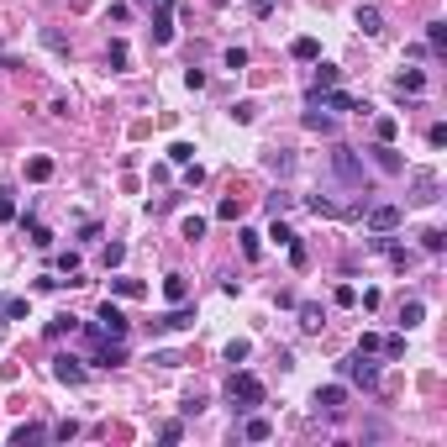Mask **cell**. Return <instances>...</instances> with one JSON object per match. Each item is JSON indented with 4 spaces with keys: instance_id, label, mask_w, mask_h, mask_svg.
Listing matches in <instances>:
<instances>
[{
    "instance_id": "18",
    "label": "cell",
    "mask_w": 447,
    "mask_h": 447,
    "mask_svg": "<svg viewBox=\"0 0 447 447\" xmlns=\"http://www.w3.org/2000/svg\"><path fill=\"white\" fill-rule=\"evenodd\" d=\"M416 201H421V205L442 201V195H437V174H416Z\"/></svg>"
},
{
    "instance_id": "12",
    "label": "cell",
    "mask_w": 447,
    "mask_h": 447,
    "mask_svg": "<svg viewBox=\"0 0 447 447\" xmlns=\"http://www.w3.org/2000/svg\"><path fill=\"white\" fill-rule=\"evenodd\" d=\"M306 127H311V132H321V137H331V132H337V116H327V111H321L316 100H311V111H306Z\"/></svg>"
},
{
    "instance_id": "31",
    "label": "cell",
    "mask_w": 447,
    "mask_h": 447,
    "mask_svg": "<svg viewBox=\"0 0 447 447\" xmlns=\"http://www.w3.org/2000/svg\"><path fill=\"white\" fill-rule=\"evenodd\" d=\"M22 221H26V232H32V242H37V247H53V232H47L42 221H32V216H22Z\"/></svg>"
},
{
    "instance_id": "4",
    "label": "cell",
    "mask_w": 447,
    "mask_h": 447,
    "mask_svg": "<svg viewBox=\"0 0 447 447\" xmlns=\"http://www.w3.org/2000/svg\"><path fill=\"white\" fill-rule=\"evenodd\" d=\"M195 327V306H189V300H179L174 311H164V316L153 321V337H164V331H189Z\"/></svg>"
},
{
    "instance_id": "50",
    "label": "cell",
    "mask_w": 447,
    "mask_h": 447,
    "mask_svg": "<svg viewBox=\"0 0 447 447\" xmlns=\"http://www.w3.org/2000/svg\"><path fill=\"white\" fill-rule=\"evenodd\" d=\"M179 411H185V416H201V411H205V395H189V400L179 405Z\"/></svg>"
},
{
    "instance_id": "6",
    "label": "cell",
    "mask_w": 447,
    "mask_h": 447,
    "mask_svg": "<svg viewBox=\"0 0 447 447\" xmlns=\"http://www.w3.org/2000/svg\"><path fill=\"white\" fill-rule=\"evenodd\" d=\"M311 100H316L321 111H368L363 100H353V95H347V90H337V84H331V90H321V95H311Z\"/></svg>"
},
{
    "instance_id": "17",
    "label": "cell",
    "mask_w": 447,
    "mask_h": 447,
    "mask_svg": "<svg viewBox=\"0 0 447 447\" xmlns=\"http://www.w3.org/2000/svg\"><path fill=\"white\" fill-rule=\"evenodd\" d=\"M374 164L384 168V174H400V168H405V164H400V153H395L389 142H379V148H374Z\"/></svg>"
},
{
    "instance_id": "26",
    "label": "cell",
    "mask_w": 447,
    "mask_h": 447,
    "mask_svg": "<svg viewBox=\"0 0 447 447\" xmlns=\"http://www.w3.org/2000/svg\"><path fill=\"white\" fill-rule=\"evenodd\" d=\"M426 47H432V53H447V22H432V26H426Z\"/></svg>"
},
{
    "instance_id": "22",
    "label": "cell",
    "mask_w": 447,
    "mask_h": 447,
    "mask_svg": "<svg viewBox=\"0 0 447 447\" xmlns=\"http://www.w3.org/2000/svg\"><path fill=\"white\" fill-rule=\"evenodd\" d=\"M47 432H53V426H16L11 442H16V447H26V442H47Z\"/></svg>"
},
{
    "instance_id": "10",
    "label": "cell",
    "mask_w": 447,
    "mask_h": 447,
    "mask_svg": "<svg viewBox=\"0 0 447 447\" xmlns=\"http://www.w3.org/2000/svg\"><path fill=\"white\" fill-rule=\"evenodd\" d=\"M316 405H321L327 416H337L342 405H347V384H327V389H316Z\"/></svg>"
},
{
    "instance_id": "2",
    "label": "cell",
    "mask_w": 447,
    "mask_h": 447,
    "mask_svg": "<svg viewBox=\"0 0 447 447\" xmlns=\"http://www.w3.org/2000/svg\"><path fill=\"white\" fill-rule=\"evenodd\" d=\"M331 168H337V179L347 189H368V168H363V158H358L353 148H331Z\"/></svg>"
},
{
    "instance_id": "51",
    "label": "cell",
    "mask_w": 447,
    "mask_h": 447,
    "mask_svg": "<svg viewBox=\"0 0 447 447\" xmlns=\"http://www.w3.org/2000/svg\"><path fill=\"white\" fill-rule=\"evenodd\" d=\"M185 185H205V168L201 164H185Z\"/></svg>"
},
{
    "instance_id": "5",
    "label": "cell",
    "mask_w": 447,
    "mask_h": 447,
    "mask_svg": "<svg viewBox=\"0 0 447 447\" xmlns=\"http://www.w3.org/2000/svg\"><path fill=\"white\" fill-rule=\"evenodd\" d=\"M400 205H363V221H368V232H395L400 226Z\"/></svg>"
},
{
    "instance_id": "9",
    "label": "cell",
    "mask_w": 447,
    "mask_h": 447,
    "mask_svg": "<svg viewBox=\"0 0 447 447\" xmlns=\"http://www.w3.org/2000/svg\"><path fill=\"white\" fill-rule=\"evenodd\" d=\"M53 379H58V384H84V368H79V358L58 353V358H53Z\"/></svg>"
},
{
    "instance_id": "38",
    "label": "cell",
    "mask_w": 447,
    "mask_h": 447,
    "mask_svg": "<svg viewBox=\"0 0 447 447\" xmlns=\"http://www.w3.org/2000/svg\"><path fill=\"white\" fill-rule=\"evenodd\" d=\"M47 437H53V442H69V437H79V421H58Z\"/></svg>"
},
{
    "instance_id": "23",
    "label": "cell",
    "mask_w": 447,
    "mask_h": 447,
    "mask_svg": "<svg viewBox=\"0 0 447 447\" xmlns=\"http://www.w3.org/2000/svg\"><path fill=\"white\" fill-rule=\"evenodd\" d=\"M242 437H247V442H269V437H274V426L263 421V416H253V421L242 426Z\"/></svg>"
},
{
    "instance_id": "1",
    "label": "cell",
    "mask_w": 447,
    "mask_h": 447,
    "mask_svg": "<svg viewBox=\"0 0 447 447\" xmlns=\"http://www.w3.org/2000/svg\"><path fill=\"white\" fill-rule=\"evenodd\" d=\"M226 400H232V411H253V405H263V379L258 374H232V379H226Z\"/></svg>"
},
{
    "instance_id": "45",
    "label": "cell",
    "mask_w": 447,
    "mask_h": 447,
    "mask_svg": "<svg viewBox=\"0 0 447 447\" xmlns=\"http://www.w3.org/2000/svg\"><path fill=\"white\" fill-rule=\"evenodd\" d=\"M216 216H221V221H237V216H242V205H237V201H221V205H216Z\"/></svg>"
},
{
    "instance_id": "3",
    "label": "cell",
    "mask_w": 447,
    "mask_h": 447,
    "mask_svg": "<svg viewBox=\"0 0 447 447\" xmlns=\"http://www.w3.org/2000/svg\"><path fill=\"white\" fill-rule=\"evenodd\" d=\"M337 374L347 379V384H363V389H374V384H379V363H374V353H353V358H342Z\"/></svg>"
},
{
    "instance_id": "16",
    "label": "cell",
    "mask_w": 447,
    "mask_h": 447,
    "mask_svg": "<svg viewBox=\"0 0 447 447\" xmlns=\"http://www.w3.org/2000/svg\"><path fill=\"white\" fill-rule=\"evenodd\" d=\"M316 63H321V58H316ZM331 84H342V69H331V63H321V69H316V79H311V95L331 90Z\"/></svg>"
},
{
    "instance_id": "44",
    "label": "cell",
    "mask_w": 447,
    "mask_h": 447,
    "mask_svg": "<svg viewBox=\"0 0 447 447\" xmlns=\"http://www.w3.org/2000/svg\"><path fill=\"white\" fill-rule=\"evenodd\" d=\"M179 437H185V426H179V421H168V426H158V442H179Z\"/></svg>"
},
{
    "instance_id": "15",
    "label": "cell",
    "mask_w": 447,
    "mask_h": 447,
    "mask_svg": "<svg viewBox=\"0 0 447 447\" xmlns=\"http://www.w3.org/2000/svg\"><path fill=\"white\" fill-rule=\"evenodd\" d=\"M395 90H400V95H421V90H426V74H421V69L395 74Z\"/></svg>"
},
{
    "instance_id": "29",
    "label": "cell",
    "mask_w": 447,
    "mask_h": 447,
    "mask_svg": "<svg viewBox=\"0 0 447 447\" xmlns=\"http://www.w3.org/2000/svg\"><path fill=\"white\" fill-rule=\"evenodd\" d=\"M79 327L74 316H58V321H47V342H58V337H69V331Z\"/></svg>"
},
{
    "instance_id": "49",
    "label": "cell",
    "mask_w": 447,
    "mask_h": 447,
    "mask_svg": "<svg viewBox=\"0 0 447 447\" xmlns=\"http://www.w3.org/2000/svg\"><path fill=\"white\" fill-rule=\"evenodd\" d=\"M379 347H384V358H400L405 353V337H389V342H379Z\"/></svg>"
},
{
    "instance_id": "33",
    "label": "cell",
    "mask_w": 447,
    "mask_h": 447,
    "mask_svg": "<svg viewBox=\"0 0 447 447\" xmlns=\"http://www.w3.org/2000/svg\"><path fill=\"white\" fill-rule=\"evenodd\" d=\"M384 253L395 258V269H411V263H416V253H411V247H400V242H389Z\"/></svg>"
},
{
    "instance_id": "34",
    "label": "cell",
    "mask_w": 447,
    "mask_h": 447,
    "mask_svg": "<svg viewBox=\"0 0 447 447\" xmlns=\"http://www.w3.org/2000/svg\"><path fill=\"white\" fill-rule=\"evenodd\" d=\"M253 116H258V106H253V100H237V106H232V121H237V127H247Z\"/></svg>"
},
{
    "instance_id": "47",
    "label": "cell",
    "mask_w": 447,
    "mask_h": 447,
    "mask_svg": "<svg viewBox=\"0 0 447 447\" xmlns=\"http://www.w3.org/2000/svg\"><path fill=\"white\" fill-rule=\"evenodd\" d=\"M16 216V201H11V189H0V221H11Z\"/></svg>"
},
{
    "instance_id": "32",
    "label": "cell",
    "mask_w": 447,
    "mask_h": 447,
    "mask_svg": "<svg viewBox=\"0 0 447 447\" xmlns=\"http://www.w3.org/2000/svg\"><path fill=\"white\" fill-rule=\"evenodd\" d=\"M306 205H311L316 216H342V205H337V201H327V195H311Z\"/></svg>"
},
{
    "instance_id": "30",
    "label": "cell",
    "mask_w": 447,
    "mask_h": 447,
    "mask_svg": "<svg viewBox=\"0 0 447 447\" xmlns=\"http://www.w3.org/2000/svg\"><path fill=\"white\" fill-rule=\"evenodd\" d=\"M121 258H127V242H106V253H100V263H106V269H121Z\"/></svg>"
},
{
    "instance_id": "48",
    "label": "cell",
    "mask_w": 447,
    "mask_h": 447,
    "mask_svg": "<svg viewBox=\"0 0 447 447\" xmlns=\"http://www.w3.org/2000/svg\"><path fill=\"white\" fill-rule=\"evenodd\" d=\"M226 69H247V53H242V47H226Z\"/></svg>"
},
{
    "instance_id": "11",
    "label": "cell",
    "mask_w": 447,
    "mask_h": 447,
    "mask_svg": "<svg viewBox=\"0 0 447 447\" xmlns=\"http://www.w3.org/2000/svg\"><path fill=\"white\" fill-rule=\"evenodd\" d=\"M353 22L363 26V37H379V32H384V16H379V6H358Z\"/></svg>"
},
{
    "instance_id": "27",
    "label": "cell",
    "mask_w": 447,
    "mask_h": 447,
    "mask_svg": "<svg viewBox=\"0 0 447 447\" xmlns=\"http://www.w3.org/2000/svg\"><path fill=\"white\" fill-rule=\"evenodd\" d=\"M395 132H400V121H395V116H374V137L379 142H395Z\"/></svg>"
},
{
    "instance_id": "20",
    "label": "cell",
    "mask_w": 447,
    "mask_h": 447,
    "mask_svg": "<svg viewBox=\"0 0 447 447\" xmlns=\"http://www.w3.org/2000/svg\"><path fill=\"white\" fill-rule=\"evenodd\" d=\"M111 295H121V300H142L148 284H142V279H111Z\"/></svg>"
},
{
    "instance_id": "53",
    "label": "cell",
    "mask_w": 447,
    "mask_h": 447,
    "mask_svg": "<svg viewBox=\"0 0 447 447\" xmlns=\"http://www.w3.org/2000/svg\"><path fill=\"white\" fill-rule=\"evenodd\" d=\"M253 11H258V16H269V11H274V0H253Z\"/></svg>"
},
{
    "instance_id": "40",
    "label": "cell",
    "mask_w": 447,
    "mask_h": 447,
    "mask_svg": "<svg viewBox=\"0 0 447 447\" xmlns=\"http://www.w3.org/2000/svg\"><path fill=\"white\" fill-rule=\"evenodd\" d=\"M247 353H253V347H247V342L242 337H237V342H226V363H242V358Z\"/></svg>"
},
{
    "instance_id": "46",
    "label": "cell",
    "mask_w": 447,
    "mask_h": 447,
    "mask_svg": "<svg viewBox=\"0 0 447 447\" xmlns=\"http://www.w3.org/2000/svg\"><path fill=\"white\" fill-rule=\"evenodd\" d=\"M269 237H274V242H279V247H290V242H295V232H290V226H284V221H274V232H269Z\"/></svg>"
},
{
    "instance_id": "43",
    "label": "cell",
    "mask_w": 447,
    "mask_h": 447,
    "mask_svg": "<svg viewBox=\"0 0 447 447\" xmlns=\"http://www.w3.org/2000/svg\"><path fill=\"white\" fill-rule=\"evenodd\" d=\"M237 237H242V253H247V258H258V253H263V242H258V232H237Z\"/></svg>"
},
{
    "instance_id": "36",
    "label": "cell",
    "mask_w": 447,
    "mask_h": 447,
    "mask_svg": "<svg viewBox=\"0 0 447 447\" xmlns=\"http://www.w3.org/2000/svg\"><path fill=\"white\" fill-rule=\"evenodd\" d=\"M42 42L53 47V53H69V42H63V32H58V26H42Z\"/></svg>"
},
{
    "instance_id": "7",
    "label": "cell",
    "mask_w": 447,
    "mask_h": 447,
    "mask_svg": "<svg viewBox=\"0 0 447 447\" xmlns=\"http://www.w3.org/2000/svg\"><path fill=\"white\" fill-rule=\"evenodd\" d=\"M174 42V0H158V16H153V47Z\"/></svg>"
},
{
    "instance_id": "54",
    "label": "cell",
    "mask_w": 447,
    "mask_h": 447,
    "mask_svg": "<svg viewBox=\"0 0 447 447\" xmlns=\"http://www.w3.org/2000/svg\"><path fill=\"white\" fill-rule=\"evenodd\" d=\"M142 6H148V0H142Z\"/></svg>"
},
{
    "instance_id": "39",
    "label": "cell",
    "mask_w": 447,
    "mask_h": 447,
    "mask_svg": "<svg viewBox=\"0 0 447 447\" xmlns=\"http://www.w3.org/2000/svg\"><path fill=\"white\" fill-rule=\"evenodd\" d=\"M331 300H337V306H358V290H353V284H337V290H331Z\"/></svg>"
},
{
    "instance_id": "41",
    "label": "cell",
    "mask_w": 447,
    "mask_h": 447,
    "mask_svg": "<svg viewBox=\"0 0 447 447\" xmlns=\"http://www.w3.org/2000/svg\"><path fill=\"white\" fill-rule=\"evenodd\" d=\"M168 158H174V164H195V148H189V142H174V148H168Z\"/></svg>"
},
{
    "instance_id": "8",
    "label": "cell",
    "mask_w": 447,
    "mask_h": 447,
    "mask_svg": "<svg viewBox=\"0 0 447 447\" xmlns=\"http://www.w3.org/2000/svg\"><path fill=\"white\" fill-rule=\"evenodd\" d=\"M95 368H121L127 363V347L121 342H95V358H90Z\"/></svg>"
},
{
    "instance_id": "21",
    "label": "cell",
    "mask_w": 447,
    "mask_h": 447,
    "mask_svg": "<svg viewBox=\"0 0 447 447\" xmlns=\"http://www.w3.org/2000/svg\"><path fill=\"white\" fill-rule=\"evenodd\" d=\"M26 179H32V185H47V179H53V158H26Z\"/></svg>"
},
{
    "instance_id": "14",
    "label": "cell",
    "mask_w": 447,
    "mask_h": 447,
    "mask_svg": "<svg viewBox=\"0 0 447 447\" xmlns=\"http://www.w3.org/2000/svg\"><path fill=\"white\" fill-rule=\"evenodd\" d=\"M290 58L316 63V58H321V42H316V37H295V42H290Z\"/></svg>"
},
{
    "instance_id": "35",
    "label": "cell",
    "mask_w": 447,
    "mask_h": 447,
    "mask_svg": "<svg viewBox=\"0 0 447 447\" xmlns=\"http://www.w3.org/2000/svg\"><path fill=\"white\" fill-rule=\"evenodd\" d=\"M421 316H426V306H421V300H405V306H400V321H405V327H416Z\"/></svg>"
},
{
    "instance_id": "52",
    "label": "cell",
    "mask_w": 447,
    "mask_h": 447,
    "mask_svg": "<svg viewBox=\"0 0 447 447\" xmlns=\"http://www.w3.org/2000/svg\"><path fill=\"white\" fill-rule=\"evenodd\" d=\"M153 363H158V368H179L185 358H179V353H153Z\"/></svg>"
},
{
    "instance_id": "24",
    "label": "cell",
    "mask_w": 447,
    "mask_h": 447,
    "mask_svg": "<svg viewBox=\"0 0 447 447\" xmlns=\"http://www.w3.org/2000/svg\"><path fill=\"white\" fill-rule=\"evenodd\" d=\"M263 164H269L274 174H290V168H295V153H290V148H274V153L263 158Z\"/></svg>"
},
{
    "instance_id": "25",
    "label": "cell",
    "mask_w": 447,
    "mask_h": 447,
    "mask_svg": "<svg viewBox=\"0 0 447 447\" xmlns=\"http://www.w3.org/2000/svg\"><path fill=\"white\" fill-rule=\"evenodd\" d=\"M442 247H447V232L442 226H426L421 232V253H442Z\"/></svg>"
},
{
    "instance_id": "13",
    "label": "cell",
    "mask_w": 447,
    "mask_h": 447,
    "mask_svg": "<svg viewBox=\"0 0 447 447\" xmlns=\"http://www.w3.org/2000/svg\"><path fill=\"white\" fill-rule=\"evenodd\" d=\"M321 327H327V306L306 300V306H300V331H321Z\"/></svg>"
},
{
    "instance_id": "37",
    "label": "cell",
    "mask_w": 447,
    "mask_h": 447,
    "mask_svg": "<svg viewBox=\"0 0 447 447\" xmlns=\"http://www.w3.org/2000/svg\"><path fill=\"white\" fill-rule=\"evenodd\" d=\"M0 311H6V321H26V300H0Z\"/></svg>"
},
{
    "instance_id": "28",
    "label": "cell",
    "mask_w": 447,
    "mask_h": 447,
    "mask_svg": "<svg viewBox=\"0 0 447 447\" xmlns=\"http://www.w3.org/2000/svg\"><path fill=\"white\" fill-rule=\"evenodd\" d=\"M179 232H185V242H201V237H205V216H185Z\"/></svg>"
},
{
    "instance_id": "42",
    "label": "cell",
    "mask_w": 447,
    "mask_h": 447,
    "mask_svg": "<svg viewBox=\"0 0 447 447\" xmlns=\"http://www.w3.org/2000/svg\"><path fill=\"white\" fill-rule=\"evenodd\" d=\"M106 63H111V69H127V42H111V53H106Z\"/></svg>"
},
{
    "instance_id": "19",
    "label": "cell",
    "mask_w": 447,
    "mask_h": 447,
    "mask_svg": "<svg viewBox=\"0 0 447 447\" xmlns=\"http://www.w3.org/2000/svg\"><path fill=\"white\" fill-rule=\"evenodd\" d=\"M164 295H168V306L189 300V279H185V274H168V279H164Z\"/></svg>"
}]
</instances>
